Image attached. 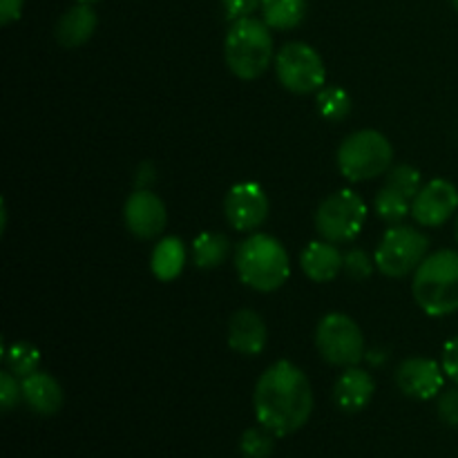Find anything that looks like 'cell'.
<instances>
[{"label":"cell","mask_w":458,"mask_h":458,"mask_svg":"<svg viewBox=\"0 0 458 458\" xmlns=\"http://www.w3.org/2000/svg\"><path fill=\"white\" fill-rule=\"evenodd\" d=\"M253 407L258 423L271 434H295L313 411V389L307 374L289 360L273 362L255 385Z\"/></svg>","instance_id":"cell-1"},{"label":"cell","mask_w":458,"mask_h":458,"mask_svg":"<svg viewBox=\"0 0 458 458\" xmlns=\"http://www.w3.org/2000/svg\"><path fill=\"white\" fill-rule=\"evenodd\" d=\"M416 304L432 318L458 311V250H434L420 262L411 280Z\"/></svg>","instance_id":"cell-2"},{"label":"cell","mask_w":458,"mask_h":458,"mask_svg":"<svg viewBox=\"0 0 458 458\" xmlns=\"http://www.w3.org/2000/svg\"><path fill=\"white\" fill-rule=\"evenodd\" d=\"M235 271L246 286L271 293L289 280L291 259L280 240L267 233H253L237 246Z\"/></svg>","instance_id":"cell-3"},{"label":"cell","mask_w":458,"mask_h":458,"mask_svg":"<svg viewBox=\"0 0 458 458\" xmlns=\"http://www.w3.org/2000/svg\"><path fill=\"white\" fill-rule=\"evenodd\" d=\"M224 58L237 79H259L273 61L271 27L253 16L231 22L224 40Z\"/></svg>","instance_id":"cell-4"},{"label":"cell","mask_w":458,"mask_h":458,"mask_svg":"<svg viewBox=\"0 0 458 458\" xmlns=\"http://www.w3.org/2000/svg\"><path fill=\"white\" fill-rule=\"evenodd\" d=\"M394 148L378 130L352 132L338 148V168L352 183L369 182L392 168Z\"/></svg>","instance_id":"cell-5"},{"label":"cell","mask_w":458,"mask_h":458,"mask_svg":"<svg viewBox=\"0 0 458 458\" xmlns=\"http://www.w3.org/2000/svg\"><path fill=\"white\" fill-rule=\"evenodd\" d=\"M367 222V206L358 192L335 191L318 206L316 210V231L322 240L344 244L360 235Z\"/></svg>","instance_id":"cell-6"},{"label":"cell","mask_w":458,"mask_h":458,"mask_svg":"<svg viewBox=\"0 0 458 458\" xmlns=\"http://www.w3.org/2000/svg\"><path fill=\"white\" fill-rule=\"evenodd\" d=\"M429 255V240L411 226L389 228L376 249V268L387 277H405L420 267Z\"/></svg>","instance_id":"cell-7"},{"label":"cell","mask_w":458,"mask_h":458,"mask_svg":"<svg viewBox=\"0 0 458 458\" xmlns=\"http://www.w3.org/2000/svg\"><path fill=\"white\" fill-rule=\"evenodd\" d=\"M316 347L329 365L358 367L365 358V335L347 313H329L316 329Z\"/></svg>","instance_id":"cell-8"},{"label":"cell","mask_w":458,"mask_h":458,"mask_svg":"<svg viewBox=\"0 0 458 458\" xmlns=\"http://www.w3.org/2000/svg\"><path fill=\"white\" fill-rule=\"evenodd\" d=\"M276 72L280 83L293 94L320 92L327 83V67L320 54L298 40L282 45L276 56Z\"/></svg>","instance_id":"cell-9"},{"label":"cell","mask_w":458,"mask_h":458,"mask_svg":"<svg viewBox=\"0 0 458 458\" xmlns=\"http://www.w3.org/2000/svg\"><path fill=\"white\" fill-rule=\"evenodd\" d=\"M228 224L240 233H253L268 217V197L255 182H240L228 191L224 199Z\"/></svg>","instance_id":"cell-10"},{"label":"cell","mask_w":458,"mask_h":458,"mask_svg":"<svg viewBox=\"0 0 458 458\" xmlns=\"http://www.w3.org/2000/svg\"><path fill=\"white\" fill-rule=\"evenodd\" d=\"M123 219L128 231L139 240H155L164 233L168 224V210L161 197H157L150 188H137L125 199Z\"/></svg>","instance_id":"cell-11"},{"label":"cell","mask_w":458,"mask_h":458,"mask_svg":"<svg viewBox=\"0 0 458 458\" xmlns=\"http://www.w3.org/2000/svg\"><path fill=\"white\" fill-rule=\"evenodd\" d=\"M458 210V188L447 179H432L411 199V217L425 228H438Z\"/></svg>","instance_id":"cell-12"},{"label":"cell","mask_w":458,"mask_h":458,"mask_svg":"<svg viewBox=\"0 0 458 458\" xmlns=\"http://www.w3.org/2000/svg\"><path fill=\"white\" fill-rule=\"evenodd\" d=\"M445 369L429 358H407L396 369V385L405 396L416 401L437 398L445 389Z\"/></svg>","instance_id":"cell-13"},{"label":"cell","mask_w":458,"mask_h":458,"mask_svg":"<svg viewBox=\"0 0 458 458\" xmlns=\"http://www.w3.org/2000/svg\"><path fill=\"white\" fill-rule=\"evenodd\" d=\"M268 329L264 318L253 309H240L228 322V347L242 356H259L267 347Z\"/></svg>","instance_id":"cell-14"},{"label":"cell","mask_w":458,"mask_h":458,"mask_svg":"<svg viewBox=\"0 0 458 458\" xmlns=\"http://www.w3.org/2000/svg\"><path fill=\"white\" fill-rule=\"evenodd\" d=\"M376 394V380L371 378L369 371L360 367H347L343 376L335 380L334 401L347 414L362 411L371 403Z\"/></svg>","instance_id":"cell-15"},{"label":"cell","mask_w":458,"mask_h":458,"mask_svg":"<svg viewBox=\"0 0 458 458\" xmlns=\"http://www.w3.org/2000/svg\"><path fill=\"white\" fill-rule=\"evenodd\" d=\"M22 383V401L34 414L38 416H54L63 407L65 394H63L61 383L47 371H34L25 376Z\"/></svg>","instance_id":"cell-16"},{"label":"cell","mask_w":458,"mask_h":458,"mask_svg":"<svg viewBox=\"0 0 458 458\" xmlns=\"http://www.w3.org/2000/svg\"><path fill=\"white\" fill-rule=\"evenodd\" d=\"M97 25L98 18L92 4L79 3L58 18L56 27H54V36H56L61 47L76 49L92 38L94 31H97Z\"/></svg>","instance_id":"cell-17"},{"label":"cell","mask_w":458,"mask_h":458,"mask_svg":"<svg viewBox=\"0 0 458 458\" xmlns=\"http://www.w3.org/2000/svg\"><path fill=\"white\" fill-rule=\"evenodd\" d=\"M300 264H302V271L309 280L325 284V282L335 280L340 276V271L344 268V255L335 249L334 242L316 240L302 250Z\"/></svg>","instance_id":"cell-18"},{"label":"cell","mask_w":458,"mask_h":458,"mask_svg":"<svg viewBox=\"0 0 458 458\" xmlns=\"http://www.w3.org/2000/svg\"><path fill=\"white\" fill-rule=\"evenodd\" d=\"M183 264H186V246L179 237H164L157 242L150 258V268L157 280L173 282L183 271Z\"/></svg>","instance_id":"cell-19"},{"label":"cell","mask_w":458,"mask_h":458,"mask_svg":"<svg viewBox=\"0 0 458 458\" xmlns=\"http://www.w3.org/2000/svg\"><path fill=\"white\" fill-rule=\"evenodd\" d=\"M309 0H262V21L271 30H295L307 16Z\"/></svg>","instance_id":"cell-20"},{"label":"cell","mask_w":458,"mask_h":458,"mask_svg":"<svg viewBox=\"0 0 458 458\" xmlns=\"http://www.w3.org/2000/svg\"><path fill=\"white\" fill-rule=\"evenodd\" d=\"M228 255H231V242L222 233L206 231L192 242V258H195L197 267L204 268V271L222 267Z\"/></svg>","instance_id":"cell-21"},{"label":"cell","mask_w":458,"mask_h":458,"mask_svg":"<svg viewBox=\"0 0 458 458\" xmlns=\"http://www.w3.org/2000/svg\"><path fill=\"white\" fill-rule=\"evenodd\" d=\"M374 208L376 215H378L383 222L396 226L398 222H403V219L411 213V199L407 195H403V192H398L396 188L385 186L383 191L376 195Z\"/></svg>","instance_id":"cell-22"},{"label":"cell","mask_w":458,"mask_h":458,"mask_svg":"<svg viewBox=\"0 0 458 458\" xmlns=\"http://www.w3.org/2000/svg\"><path fill=\"white\" fill-rule=\"evenodd\" d=\"M318 112L320 116H325L327 121H343L347 119L349 112H352V97L344 88L340 85H327L318 92Z\"/></svg>","instance_id":"cell-23"},{"label":"cell","mask_w":458,"mask_h":458,"mask_svg":"<svg viewBox=\"0 0 458 458\" xmlns=\"http://www.w3.org/2000/svg\"><path fill=\"white\" fill-rule=\"evenodd\" d=\"M4 365L18 378L34 374L40 367V352L30 343H16L4 352Z\"/></svg>","instance_id":"cell-24"},{"label":"cell","mask_w":458,"mask_h":458,"mask_svg":"<svg viewBox=\"0 0 458 458\" xmlns=\"http://www.w3.org/2000/svg\"><path fill=\"white\" fill-rule=\"evenodd\" d=\"M276 434L268 432L267 428H249L240 438V454L242 458H268L276 447Z\"/></svg>","instance_id":"cell-25"},{"label":"cell","mask_w":458,"mask_h":458,"mask_svg":"<svg viewBox=\"0 0 458 458\" xmlns=\"http://www.w3.org/2000/svg\"><path fill=\"white\" fill-rule=\"evenodd\" d=\"M387 186L396 188L398 192L414 199L420 188H423V177H420V170L414 168V165L398 164L387 170Z\"/></svg>","instance_id":"cell-26"},{"label":"cell","mask_w":458,"mask_h":458,"mask_svg":"<svg viewBox=\"0 0 458 458\" xmlns=\"http://www.w3.org/2000/svg\"><path fill=\"white\" fill-rule=\"evenodd\" d=\"M22 398V383H18V376L9 369L0 371V405L3 411H12Z\"/></svg>","instance_id":"cell-27"},{"label":"cell","mask_w":458,"mask_h":458,"mask_svg":"<svg viewBox=\"0 0 458 458\" xmlns=\"http://www.w3.org/2000/svg\"><path fill=\"white\" fill-rule=\"evenodd\" d=\"M344 271L352 280H367L374 271V262L369 259V255L360 249H353L344 255Z\"/></svg>","instance_id":"cell-28"},{"label":"cell","mask_w":458,"mask_h":458,"mask_svg":"<svg viewBox=\"0 0 458 458\" xmlns=\"http://www.w3.org/2000/svg\"><path fill=\"white\" fill-rule=\"evenodd\" d=\"M438 419L447 425V428H458V387L443 389L438 394Z\"/></svg>","instance_id":"cell-29"},{"label":"cell","mask_w":458,"mask_h":458,"mask_svg":"<svg viewBox=\"0 0 458 458\" xmlns=\"http://www.w3.org/2000/svg\"><path fill=\"white\" fill-rule=\"evenodd\" d=\"M224 13L231 22L240 21V18H249L262 7V0H222Z\"/></svg>","instance_id":"cell-30"},{"label":"cell","mask_w":458,"mask_h":458,"mask_svg":"<svg viewBox=\"0 0 458 458\" xmlns=\"http://www.w3.org/2000/svg\"><path fill=\"white\" fill-rule=\"evenodd\" d=\"M441 365H443V369H445L447 378L454 380V383L458 385V335L456 338L447 340L445 347H443Z\"/></svg>","instance_id":"cell-31"},{"label":"cell","mask_w":458,"mask_h":458,"mask_svg":"<svg viewBox=\"0 0 458 458\" xmlns=\"http://www.w3.org/2000/svg\"><path fill=\"white\" fill-rule=\"evenodd\" d=\"M22 4L25 0H0V22L12 25L13 21H18L22 13Z\"/></svg>","instance_id":"cell-32"},{"label":"cell","mask_w":458,"mask_h":458,"mask_svg":"<svg viewBox=\"0 0 458 458\" xmlns=\"http://www.w3.org/2000/svg\"><path fill=\"white\" fill-rule=\"evenodd\" d=\"M150 182H155V170L150 164H141L137 173V188H148Z\"/></svg>","instance_id":"cell-33"},{"label":"cell","mask_w":458,"mask_h":458,"mask_svg":"<svg viewBox=\"0 0 458 458\" xmlns=\"http://www.w3.org/2000/svg\"><path fill=\"white\" fill-rule=\"evenodd\" d=\"M452 7H454L456 12H458V0H452Z\"/></svg>","instance_id":"cell-34"},{"label":"cell","mask_w":458,"mask_h":458,"mask_svg":"<svg viewBox=\"0 0 458 458\" xmlns=\"http://www.w3.org/2000/svg\"><path fill=\"white\" fill-rule=\"evenodd\" d=\"M79 3H97V0H79Z\"/></svg>","instance_id":"cell-35"},{"label":"cell","mask_w":458,"mask_h":458,"mask_svg":"<svg viewBox=\"0 0 458 458\" xmlns=\"http://www.w3.org/2000/svg\"><path fill=\"white\" fill-rule=\"evenodd\" d=\"M456 242H458V222H456Z\"/></svg>","instance_id":"cell-36"}]
</instances>
